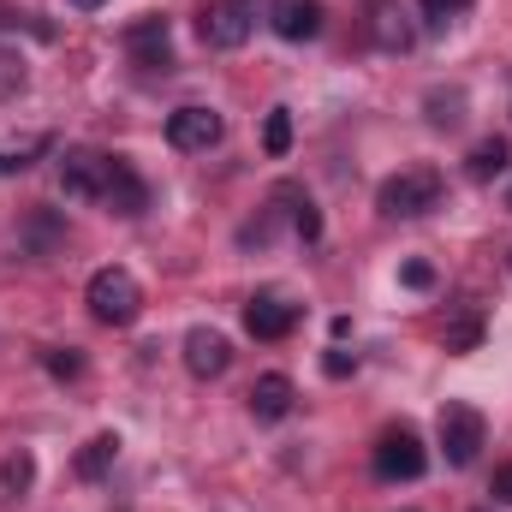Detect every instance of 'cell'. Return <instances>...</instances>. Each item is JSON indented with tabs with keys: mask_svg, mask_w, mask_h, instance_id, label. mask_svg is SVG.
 I'll return each mask as SVG.
<instances>
[{
	"mask_svg": "<svg viewBox=\"0 0 512 512\" xmlns=\"http://www.w3.org/2000/svg\"><path fill=\"white\" fill-rule=\"evenodd\" d=\"M84 298H90V316H96V322H108V328H131V322L143 316V286H137V274L120 268V262L96 268Z\"/></svg>",
	"mask_w": 512,
	"mask_h": 512,
	"instance_id": "cell-1",
	"label": "cell"
},
{
	"mask_svg": "<svg viewBox=\"0 0 512 512\" xmlns=\"http://www.w3.org/2000/svg\"><path fill=\"white\" fill-rule=\"evenodd\" d=\"M441 173L435 167H399V173H387L382 191H376V209L393 215V221H411V215H429L435 203H441Z\"/></svg>",
	"mask_w": 512,
	"mask_h": 512,
	"instance_id": "cell-2",
	"label": "cell"
},
{
	"mask_svg": "<svg viewBox=\"0 0 512 512\" xmlns=\"http://www.w3.org/2000/svg\"><path fill=\"white\" fill-rule=\"evenodd\" d=\"M435 435H441L447 465H453V471H465V465H477V453H483V441H489V423H483V411H477V405L447 399V405H441V417H435Z\"/></svg>",
	"mask_w": 512,
	"mask_h": 512,
	"instance_id": "cell-3",
	"label": "cell"
},
{
	"mask_svg": "<svg viewBox=\"0 0 512 512\" xmlns=\"http://www.w3.org/2000/svg\"><path fill=\"white\" fill-rule=\"evenodd\" d=\"M423 471H429V453H423V441L411 429H387L376 441V477L382 483H417Z\"/></svg>",
	"mask_w": 512,
	"mask_h": 512,
	"instance_id": "cell-4",
	"label": "cell"
},
{
	"mask_svg": "<svg viewBox=\"0 0 512 512\" xmlns=\"http://www.w3.org/2000/svg\"><path fill=\"white\" fill-rule=\"evenodd\" d=\"M108 167H114V155H102V149H66L60 155L66 197H102L108 191Z\"/></svg>",
	"mask_w": 512,
	"mask_h": 512,
	"instance_id": "cell-5",
	"label": "cell"
},
{
	"mask_svg": "<svg viewBox=\"0 0 512 512\" xmlns=\"http://www.w3.org/2000/svg\"><path fill=\"white\" fill-rule=\"evenodd\" d=\"M197 30H203L209 48H245L251 42V0H215L197 18Z\"/></svg>",
	"mask_w": 512,
	"mask_h": 512,
	"instance_id": "cell-6",
	"label": "cell"
},
{
	"mask_svg": "<svg viewBox=\"0 0 512 512\" xmlns=\"http://www.w3.org/2000/svg\"><path fill=\"white\" fill-rule=\"evenodd\" d=\"M126 48L143 72H167V66H173V30H167V18H155V12L137 18L126 30Z\"/></svg>",
	"mask_w": 512,
	"mask_h": 512,
	"instance_id": "cell-7",
	"label": "cell"
},
{
	"mask_svg": "<svg viewBox=\"0 0 512 512\" xmlns=\"http://www.w3.org/2000/svg\"><path fill=\"white\" fill-rule=\"evenodd\" d=\"M221 131H227L221 114H215V108H197V102L167 114V143H173V149H215Z\"/></svg>",
	"mask_w": 512,
	"mask_h": 512,
	"instance_id": "cell-8",
	"label": "cell"
},
{
	"mask_svg": "<svg viewBox=\"0 0 512 512\" xmlns=\"http://www.w3.org/2000/svg\"><path fill=\"white\" fill-rule=\"evenodd\" d=\"M227 364H233V346H227L221 328H191V334H185V370H191L197 382L227 376Z\"/></svg>",
	"mask_w": 512,
	"mask_h": 512,
	"instance_id": "cell-9",
	"label": "cell"
},
{
	"mask_svg": "<svg viewBox=\"0 0 512 512\" xmlns=\"http://www.w3.org/2000/svg\"><path fill=\"white\" fill-rule=\"evenodd\" d=\"M322 18H328L322 0H268V24H274L280 42H310V36H322Z\"/></svg>",
	"mask_w": 512,
	"mask_h": 512,
	"instance_id": "cell-10",
	"label": "cell"
},
{
	"mask_svg": "<svg viewBox=\"0 0 512 512\" xmlns=\"http://www.w3.org/2000/svg\"><path fill=\"white\" fill-rule=\"evenodd\" d=\"M245 328H251V340H286L292 328H298V304H286L280 292H256L251 304H245Z\"/></svg>",
	"mask_w": 512,
	"mask_h": 512,
	"instance_id": "cell-11",
	"label": "cell"
},
{
	"mask_svg": "<svg viewBox=\"0 0 512 512\" xmlns=\"http://www.w3.org/2000/svg\"><path fill=\"white\" fill-rule=\"evenodd\" d=\"M102 203H108L114 215H126V221H137V215L149 209V185L131 173L120 155H114V167H108V191H102Z\"/></svg>",
	"mask_w": 512,
	"mask_h": 512,
	"instance_id": "cell-12",
	"label": "cell"
},
{
	"mask_svg": "<svg viewBox=\"0 0 512 512\" xmlns=\"http://www.w3.org/2000/svg\"><path fill=\"white\" fill-rule=\"evenodd\" d=\"M292 405H298V387H292V376H280V370L256 376V387H251V417H256V423H280Z\"/></svg>",
	"mask_w": 512,
	"mask_h": 512,
	"instance_id": "cell-13",
	"label": "cell"
},
{
	"mask_svg": "<svg viewBox=\"0 0 512 512\" xmlns=\"http://www.w3.org/2000/svg\"><path fill=\"white\" fill-rule=\"evenodd\" d=\"M114 459H120V435L108 429V435H96V441H84V453L72 459V471H78L84 483H102V477L114 471Z\"/></svg>",
	"mask_w": 512,
	"mask_h": 512,
	"instance_id": "cell-14",
	"label": "cell"
},
{
	"mask_svg": "<svg viewBox=\"0 0 512 512\" xmlns=\"http://www.w3.org/2000/svg\"><path fill=\"white\" fill-rule=\"evenodd\" d=\"M512 167V149H507V137H483L471 155H465V173L477 179V185H489V179H501Z\"/></svg>",
	"mask_w": 512,
	"mask_h": 512,
	"instance_id": "cell-15",
	"label": "cell"
},
{
	"mask_svg": "<svg viewBox=\"0 0 512 512\" xmlns=\"http://www.w3.org/2000/svg\"><path fill=\"white\" fill-rule=\"evenodd\" d=\"M411 42H417V30L405 24V12H399V6H382V12H376V48H382V54H405Z\"/></svg>",
	"mask_w": 512,
	"mask_h": 512,
	"instance_id": "cell-16",
	"label": "cell"
},
{
	"mask_svg": "<svg viewBox=\"0 0 512 512\" xmlns=\"http://www.w3.org/2000/svg\"><path fill=\"white\" fill-rule=\"evenodd\" d=\"M30 483H36V453H30V447L6 453V465H0V489H6L12 501H18V495H24Z\"/></svg>",
	"mask_w": 512,
	"mask_h": 512,
	"instance_id": "cell-17",
	"label": "cell"
},
{
	"mask_svg": "<svg viewBox=\"0 0 512 512\" xmlns=\"http://www.w3.org/2000/svg\"><path fill=\"white\" fill-rule=\"evenodd\" d=\"M429 126H441V131H453L459 120H465V90H429Z\"/></svg>",
	"mask_w": 512,
	"mask_h": 512,
	"instance_id": "cell-18",
	"label": "cell"
},
{
	"mask_svg": "<svg viewBox=\"0 0 512 512\" xmlns=\"http://www.w3.org/2000/svg\"><path fill=\"white\" fill-rule=\"evenodd\" d=\"M262 149H268V155H286V149H292V108H268V120H262Z\"/></svg>",
	"mask_w": 512,
	"mask_h": 512,
	"instance_id": "cell-19",
	"label": "cell"
},
{
	"mask_svg": "<svg viewBox=\"0 0 512 512\" xmlns=\"http://www.w3.org/2000/svg\"><path fill=\"white\" fill-rule=\"evenodd\" d=\"M292 227H298V239H304V245H316V239H322V215H316V203H310L298 185H292Z\"/></svg>",
	"mask_w": 512,
	"mask_h": 512,
	"instance_id": "cell-20",
	"label": "cell"
},
{
	"mask_svg": "<svg viewBox=\"0 0 512 512\" xmlns=\"http://www.w3.org/2000/svg\"><path fill=\"white\" fill-rule=\"evenodd\" d=\"M48 149V137H30V143H6L0 149V173H24L30 167V155H42Z\"/></svg>",
	"mask_w": 512,
	"mask_h": 512,
	"instance_id": "cell-21",
	"label": "cell"
},
{
	"mask_svg": "<svg viewBox=\"0 0 512 512\" xmlns=\"http://www.w3.org/2000/svg\"><path fill=\"white\" fill-rule=\"evenodd\" d=\"M42 364H48V376H60V382L84 376V358H78L72 346H54V352H42Z\"/></svg>",
	"mask_w": 512,
	"mask_h": 512,
	"instance_id": "cell-22",
	"label": "cell"
},
{
	"mask_svg": "<svg viewBox=\"0 0 512 512\" xmlns=\"http://www.w3.org/2000/svg\"><path fill=\"white\" fill-rule=\"evenodd\" d=\"M477 340H483V322H477V316H465V322L447 328V352H471Z\"/></svg>",
	"mask_w": 512,
	"mask_h": 512,
	"instance_id": "cell-23",
	"label": "cell"
},
{
	"mask_svg": "<svg viewBox=\"0 0 512 512\" xmlns=\"http://www.w3.org/2000/svg\"><path fill=\"white\" fill-rule=\"evenodd\" d=\"M399 280H405L411 292H429V286H435V268H429V262H405V268H399Z\"/></svg>",
	"mask_w": 512,
	"mask_h": 512,
	"instance_id": "cell-24",
	"label": "cell"
},
{
	"mask_svg": "<svg viewBox=\"0 0 512 512\" xmlns=\"http://www.w3.org/2000/svg\"><path fill=\"white\" fill-rule=\"evenodd\" d=\"M322 370H328L334 382H346V376L358 370V358H352V352H328V358H322Z\"/></svg>",
	"mask_w": 512,
	"mask_h": 512,
	"instance_id": "cell-25",
	"label": "cell"
},
{
	"mask_svg": "<svg viewBox=\"0 0 512 512\" xmlns=\"http://www.w3.org/2000/svg\"><path fill=\"white\" fill-rule=\"evenodd\" d=\"M18 84H24V66H18V60H6V54H0V96H12V90H18Z\"/></svg>",
	"mask_w": 512,
	"mask_h": 512,
	"instance_id": "cell-26",
	"label": "cell"
},
{
	"mask_svg": "<svg viewBox=\"0 0 512 512\" xmlns=\"http://www.w3.org/2000/svg\"><path fill=\"white\" fill-rule=\"evenodd\" d=\"M465 6H471V0H423V12H429L435 24H447V18H453V12H465Z\"/></svg>",
	"mask_w": 512,
	"mask_h": 512,
	"instance_id": "cell-27",
	"label": "cell"
},
{
	"mask_svg": "<svg viewBox=\"0 0 512 512\" xmlns=\"http://www.w3.org/2000/svg\"><path fill=\"white\" fill-rule=\"evenodd\" d=\"M489 495H495L501 507H512V465H501V471H495V483H489Z\"/></svg>",
	"mask_w": 512,
	"mask_h": 512,
	"instance_id": "cell-28",
	"label": "cell"
},
{
	"mask_svg": "<svg viewBox=\"0 0 512 512\" xmlns=\"http://www.w3.org/2000/svg\"><path fill=\"white\" fill-rule=\"evenodd\" d=\"M30 239H36V256H48V245H54V221H48V215H42V221H36V227H30Z\"/></svg>",
	"mask_w": 512,
	"mask_h": 512,
	"instance_id": "cell-29",
	"label": "cell"
},
{
	"mask_svg": "<svg viewBox=\"0 0 512 512\" xmlns=\"http://www.w3.org/2000/svg\"><path fill=\"white\" fill-rule=\"evenodd\" d=\"M72 6H84V12H96V6H102V0H72Z\"/></svg>",
	"mask_w": 512,
	"mask_h": 512,
	"instance_id": "cell-30",
	"label": "cell"
},
{
	"mask_svg": "<svg viewBox=\"0 0 512 512\" xmlns=\"http://www.w3.org/2000/svg\"><path fill=\"white\" fill-rule=\"evenodd\" d=\"M507 209H512V191H507Z\"/></svg>",
	"mask_w": 512,
	"mask_h": 512,
	"instance_id": "cell-31",
	"label": "cell"
},
{
	"mask_svg": "<svg viewBox=\"0 0 512 512\" xmlns=\"http://www.w3.org/2000/svg\"><path fill=\"white\" fill-rule=\"evenodd\" d=\"M405 512H417V507H405Z\"/></svg>",
	"mask_w": 512,
	"mask_h": 512,
	"instance_id": "cell-32",
	"label": "cell"
}]
</instances>
